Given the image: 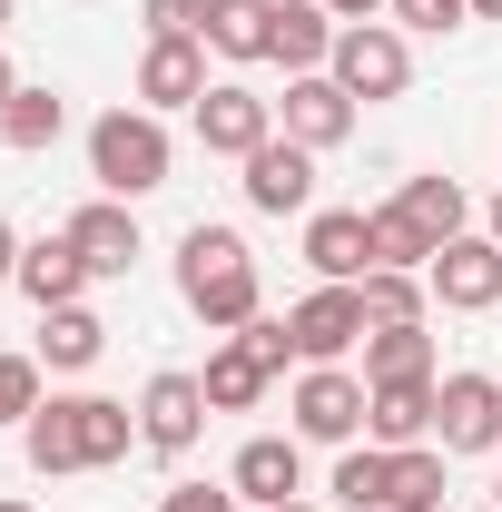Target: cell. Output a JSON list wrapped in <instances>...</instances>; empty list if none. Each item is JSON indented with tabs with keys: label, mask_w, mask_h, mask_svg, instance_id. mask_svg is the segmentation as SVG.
<instances>
[{
	"label": "cell",
	"mask_w": 502,
	"mask_h": 512,
	"mask_svg": "<svg viewBox=\"0 0 502 512\" xmlns=\"http://www.w3.org/2000/svg\"><path fill=\"white\" fill-rule=\"evenodd\" d=\"M20 434H30V473H99L138 444V414L109 394H50Z\"/></svg>",
	"instance_id": "cell-1"
},
{
	"label": "cell",
	"mask_w": 502,
	"mask_h": 512,
	"mask_svg": "<svg viewBox=\"0 0 502 512\" xmlns=\"http://www.w3.org/2000/svg\"><path fill=\"white\" fill-rule=\"evenodd\" d=\"M178 296H188V316H207V325H256V256H247V237L197 217L188 237H178Z\"/></svg>",
	"instance_id": "cell-2"
},
{
	"label": "cell",
	"mask_w": 502,
	"mask_h": 512,
	"mask_svg": "<svg viewBox=\"0 0 502 512\" xmlns=\"http://www.w3.org/2000/svg\"><path fill=\"white\" fill-rule=\"evenodd\" d=\"M168 168H178V148H168L158 109H109V119L89 128V178H99V197H148V188H168Z\"/></svg>",
	"instance_id": "cell-3"
},
{
	"label": "cell",
	"mask_w": 502,
	"mask_h": 512,
	"mask_svg": "<svg viewBox=\"0 0 502 512\" xmlns=\"http://www.w3.org/2000/svg\"><path fill=\"white\" fill-rule=\"evenodd\" d=\"M325 69L345 79V99H355V109H375V99H404V89H414V50H404V30H394V20H345Z\"/></svg>",
	"instance_id": "cell-4"
},
{
	"label": "cell",
	"mask_w": 502,
	"mask_h": 512,
	"mask_svg": "<svg viewBox=\"0 0 502 512\" xmlns=\"http://www.w3.org/2000/svg\"><path fill=\"white\" fill-rule=\"evenodd\" d=\"M365 404H375V384L345 375V365H306V384H296V444H355L365 434Z\"/></svg>",
	"instance_id": "cell-5"
},
{
	"label": "cell",
	"mask_w": 502,
	"mask_h": 512,
	"mask_svg": "<svg viewBox=\"0 0 502 512\" xmlns=\"http://www.w3.org/2000/svg\"><path fill=\"white\" fill-rule=\"evenodd\" d=\"M286 335H296L306 365H345L365 345V286H315V296H296L286 306Z\"/></svg>",
	"instance_id": "cell-6"
},
{
	"label": "cell",
	"mask_w": 502,
	"mask_h": 512,
	"mask_svg": "<svg viewBox=\"0 0 502 512\" xmlns=\"http://www.w3.org/2000/svg\"><path fill=\"white\" fill-rule=\"evenodd\" d=\"M434 444L443 453H493L502 444V384L493 375H443L434 384Z\"/></svg>",
	"instance_id": "cell-7"
},
{
	"label": "cell",
	"mask_w": 502,
	"mask_h": 512,
	"mask_svg": "<svg viewBox=\"0 0 502 512\" xmlns=\"http://www.w3.org/2000/svg\"><path fill=\"white\" fill-rule=\"evenodd\" d=\"M197 138H207V158H237V168H247L256 148L276 138V99H256L247 79H217V89L197 99Z\"/></svg>",
	"instance_id": "cell-8"
},
{
	"label": "cell",
	"mask_w": 502,
	"mask_h": 512,
	"mask_svg": "<svg viewBox=\"0 0 502 512\" xmlns=\"http://www.w3.org/2000/svg\"><path fill=\"white\" fill-rule=\"evenodd\" d=\"M197 434H207V384L178 375V365H168V375H148V394H138V444L158 453V463H178Z\"/></svg>",
	"instance_id": "cell-9"
},
{
	"label": "cell",
	"mask_w": 502,
	"mask_h": 512,
	"mask_svg": "<svg viewBox=\"0 0 502 512\" xmlns=\"http://www.w3.org/2000/svg\"><path fill=\"white\" fill-rule=\"evenodd\" d=\"M424 286H434V306H453V316H493L502 306V247L493 237H453V247H434Z\"/></svg>",
	"instance_id": "cell-10"
},
{
	"label": "cell",
	"mask_w": 502,
	"mask_h": 512,
	"mask_svg": "<svg viewBox=\"0 0 502 512\" xmlns=\"http://www.w3.org/2000/svg\"><path fill=\"white\" fill-rule=\"evenodd\" d=\"M276 119H286V138L296 148H345L355 138V99H345V79L335 69H306V79H286V99H276Z\"/></svg>",
	"instance_id": "cell-11"
},
{
	"label": "cell",
	"mask_w": 502,
	"mask_h": 512,
	"mask_svg": "<svg viewBox=\"0 0 502 512\" xmlns=\"http://www.w3.org/2000/svg\"><path fill=\"white\" fill-rule=\"evenodd\" d=\"M306 266L325 286H365V276H375V227H365V207H315L306 217Z\"/></svg>",
	"instance_id": "cell-12"
},
{
	"label": "cell",
	"mask_w": 502,
	"mask_h": 512,
	"mask_svg": "<svg viewBox=\"0 0 502 512\" xmlns=\"http://www.w3.org/2000/svg\"><path fill=\"white\" fill-rule=\"evenodd\" d=\"M247 207H256V217H296V207H315V148H296V138L276 128V138L247 158Z\"/></svg>",
	"instance_id": "cell-13"
},
{
	"label": "cell",
	"mask_w": 502,
	"mask_h": 512,
	"mask_svg": "<svg viewBox=\"0 0 502 512\" xmlns=\"http://www.w3.org/2000/svg\"><path fill=\"white\" fill-rule=\"evenodd\" d=\"M207 99V40H148L138 50V109H197Z\"/></svg>",
	"instance_id": "cell-14"
},
{
	"label": "cell",
	"mask_w": 502,
	"mask_h": 512,
	"mask_svg": "<svg viewBox=\"0 0 502 512\" xmlns=\"http://www.w3.org/2000/svg\"><path fill=\"white\" fill-rule=\"evenodd\" d=\"M60 237L89 256V276H128V266L148 256V247H138V217H128V197H89V207L69 217Z\"/></svg>",
	"instance_id": "cell-15"
},
{
	"label": "cell",
	"mask_w": 502,
	"mask_h": 512,
	"mask_svg": "<svg viewBox=\"0 0 502 512\" xmlns=\"http://www.w3.org/2000/svg\"><path fill=\"white\" fill-rule=\"evenodd\" d=\"M227 483H237V503H296V483H306V463H296V434H247L237 463H227Z\"/></svg>",
	"instance_id": "cell-16"
},
{
	"label": "cell",
	"mask_w": 502,
	"mask_h": 512,
	"mask_svg": "<svg viewBox=\"0 0 502 512\" xmlns=\"http://www.w3.org/2000/svg\"><path fill=\"white\" fill-rule=\"evenodd\" d=\"M335 10L325 0H276V30H266V60H286V79H306V69L335 60Z\"/></svg>",
	"instance_id": "cell-17"
},
{
	"label": "cell",
	"mask_w": 502,
	"mask_h": 512,
	"mask_svg": "<svg viewBox=\"0 0 502 512\" xmlns=\"http://www.w3.org/2000/svg\"><path fill=\"white\" fill-rule=\"evenodd\" d=\"M10 286H20V296H30L40 316H50V306H79V286H89V256L69 247V237H30Z\"/></svg>",
	"instance_id": "cell-18"
},
{
	"label": "cell",
	"mask_w": 502,
	"mask_h": 512,
	"mask_svg": "<svg viewBox=\"0 0 502 512\" xmlns=\"http://www.w3.org/2000/svg\"><path fill=\"white\" fill-rule=\"evenodd\" d=\"M434 384H443V375H424V384H375V404H365V434H375L384 453L434 444Z\"/></svg>",
	"instance_id": "cell-19"
},
{
	"label": "cell",
	"mask_w": 502,
	"mask_h": 512,
	"mask_svg": "<svg viewBox=\"0 0 502 512\" xmlns=\"http://www.w3.org/2000/svg\"><path fill=\"white\" fill-rule=\"evenodd\" d=\"M207 414H247L256 394H266V384H276V365H266V355H256L247 335H227V345H217V355H207Z\"/></svg>",
	"instance_id": "cell-20"
},
{
	"label": "cell",
	"mask_w": 502,
	"mask_h": 512,
	"mask_svg": "<svg viewBox=\"0 0 502 512\" xmlns=\"http://www.w3.org/2000/svg\"><path fill=\"white\" fill-rule=\"evenodd\" d=\"M99 355H109V325L89 316V306H50L40 316V365L50 375H89Z\"/></svg>",
	"instance_id": "cell-21"
},
{
	"label": "cell",
	"mask_w": 502,
	"mask_h": 512,
	"mask_svg": "<svg viewBox=\"0 0 502 512\" xmlns=\"http://www.w3.org/2000/svg\"><path fill=\"white\" fill-rule=\"evenodd\" d=\"M424 375H434L424 325H365V384H424Z\"/></svg>",
	"instance_id": "cell-22"
},
{
	"label": "cell",
	"mask_w": 502,
	"mask_h": 512,
	"mask_svg": "<svg viewBox=\"0 0 502 512\" xmlns=\"http://www.w3.org/2000/svg\"><path fill=\"white\" fill-rule=\"evenodd\" d=\"M266 30H276V0H207V50L217 60H266Z\"/></svg>",
	"instance_id": "cell-23"
},
{
	"label": "cell",
	"mask_w": 502,
	"mask_h": 512,
	"mask_svg": "<svg viewBox=\"0 0 502 512\" xmlns=\"http://www.w3.org/2000/svg\"><path fill=\"white\" fill-rule=\"evenodd\" d=\"M60 128H69V99H60V89H30V79H20V99L0 109V148H20V158H30V148H50Z\"/></svg>",
	"instance_id": "cell-24"
},
{
	"label": "cell",
	"mask_w": 502,
	"mask_h": 512,
	"mask_svg": "<svg viewBox=\"0 0 502 512\" xmlns=\"http://www.w3.org/2000/svg\"><path fill=\"white\" fill-rule=\"evenodd\" d=\"M394 207L424 227V247H453V237H463V188H453V178H404Z\"/></svg>",
	"instance_id": "cell-25"
},
{
	"label": "cell",
	"mask_w": 502,
	"mask_h": 512,
	"mask_svg": "<svg viewBox=\"0 0 502 512\" xmlns=\"http://www.w3.org/2000/svg\"><path fill=\"white\" fill-rule=\"evenodd\" d=\"M384 493H394V453H384V444H345V463H335V503H345V512H384Z\"/></svg>",
	"instance_id": "cell-26"
},
{
	"label": "cell",
	"mask_w": 502,
	"mask_h": 512,
	"mask_svg": "<svg viewBox=\"0 0 502 512\" xmlns=\"http://www.w3.org/2000/svg\"><path fill=\"white\" fill-rule=\"evenodd\" d=\"M384 512H443V444H404L394 453V493Z\"/></svg>",
	"instance_id": "cell-27"
},
{
	"label": "cell",
	"mask_w": 502,
	"mask_h": 512,
	"mask_svg": "<svg viewBox=\"0 0 502 512\" xmlns=\"http://www.w3.org/2000/svg\"><path fill=\"white\" fill-rule=\"evenodd\" d=\"M424 296H434V286H424L414 266H375V276H365V325H424Z\"/></svg>",
	"instance_id": "cell-28"
},
{
	"label": "cell",
	"mask_w": 502,
	"mask_h": 512,
	"mask_svg": "<svg viewBox=\"0 0 502 512\" xmlns=\"http://www.w3.org/2000/svg\"><path fill=\"white\" fill-rule=\"evenodd\" d=\"M365 227H375V266H414V276L434 266V247H424V227H414L404 207H375Z\"/></svg>",
	"instance_id": "cell-29"
},
{
	"label": "cell",
	"mask_w": 502,
	"mask_h": 512,
	"mask_svg": "<svg viewBox=\"0 0 502 512\" xmlns=\"http://www.w3.org/2000/svg\"><path fill=\"white\" fill-rule=\"evenodd\" d=\"M40 414V355H0V424Z\"/></svg>",
	"instance_id": "cell-30"
},
{
	"label": "cell",
	"mask_w": 502,
	"mask_h": 512,
	"mask_svg": "<svg viewBox=\"0 0 502 512\" xmlns=\"http://www.w3.org/2000/svg\"><path fill=\"white\" fill-rule=\"evenodd\" d=\"M384 10H394L404 30H463V20H473V0H384Z\"/></svg>",
	"instance_id": "cell-31"
},
{
	"label": "cell",
	"mask_w": 502,
	"mask_h": 512,
	"mask_svg": "<svg viewBox=\"0 0 502 512\" xmlns=\"http://www.w3.org/2000/svg\"><path fill=\"white\" fill-rule=\"evenodd\" d=\"M207 30V0H148V40H197Z\"/></svg>",
	"instance_id": "cell-32"
},
{
	"label": "cell",
	"mask_w": 502,
	"mask_h": 512,
	"mask_svg": "<svg viewBox=\"0 0 502 512\" xmlns=\"http://www.w3.org/2000/svg\"><path fill=\"white\" fill-rule=\"evenodd\" d=\"M158 512H237V483H168Z\"/></svg>",
	"instance_id": "cell-33"
},
{
	"label": "cell",
	"mask_w": 502,
	"mask_h": 512,
	"mask_svg": "<svg viewBox=\"0 0 502 512\" xmlns=\"http://www.w3.org/2000/svg\"><path fill=\"white\" fill-rule=\"evenodd\" d=\"M20 276V237H10V217H0V286Z\"/></svg>",
	"instance_id": "cell-34"
},
{
	"label": "cell",
	"mask_w": 502,
	"mask_h": 512,
	"mask_svg": "<svg viewBox=\"0 0 502 512\" xmlns=\"http://www.w3.org/2000/svg\"><path fill=\"white\" fill-rule=\"evenodd\" d=\"M325 10H335V20H375L384 0H325Z\"/></svg>",
	"instance_id": "cell-35"
},
{
	"label": "cell",
	"mask_w": 502,
	"mask_h": 512,
	"mask_svg": "<svg viewBox=\"0 0 502 512\" xmlns=\"http://www.w3.org/2000/svg\"><path fill=\"white\" fill-rule=\"evenodd\" d=\"M10 99H20V69H10V60H0V109H10Z\"/></svg>",
	"instance_id": "cell-36"
},
{
	"label": "cell",
	"mask_w": 502,
	"mask_h": 512,
	"mask_svg": "<svg viewBox=\"0 0 502 512\" xmlns=\"http://www.w3.org/2000/svg\"><path fill=\"white\" fill-rule=\"evenodd\" d=\"M473 20H502V0H473Z\"/></svg>",
	"instance_id": "cell-37"
},
{
	"label": "cell",
	"mask_w": 502,
	"mask_h": 512,
	"mask_svg": "<svg viewBox=\"0 0 502 512\" xmlns=\"http://www.w3.org/2000/svg\"><path fill=\"white\" fill-rule=\"evenodd\" d=\"M493 247H502V197H493Z\"/></svg>",
	"instance_id": "cell-38"
},
{
	"label": "cell",
	"mask_w": 502,
	"mask_h": 512,
	"mask_svg": "<svg viewBox=\"0 0 502 512\" xmlns=\"http://www.w3.org/2000/svg\"><path fill=\"white\" fill-rule=\"evenodd\" d=\"M276 512H325V503H276Z\"/></svg>",
	"instance_id": "cell-39"
},
{
	"label": "cell",
	"mask_w": 502,
	"mask_h": 512,
	"mask_svg": "<svg viewBox=\"0 0 502 512\" xmlns=\"http://www.w3.org/2000/svg\"><path fill=\"white\" fill-rule=\"evenodd\" d=\"M0 30H10V0H0Z\"/></svg>",
	"instance_id": "cell-40"
},
{
	"label": "cell",
	"mask_w": 502,
	"mask_h": 512,
	"mask_svg": "<svg viewBox=\"0 0 502 512\" xmlns=\"http://www.w3.org/2000/svg\"><path fill=\"white\" fill-rule=\"evenodd\" d=\"M493 503H502V473H493Z\"/></svg>",
	"instance_id": "cell-41"
},
{
	"label": "cell",
	"mask_w": 502,
	"mask_h": 512,
	"mask_svg": "<svg viewBox=\"0 0 502 512\" xmlns=\"http://www.w3.org/2000/svg\"><path fill=\"white\" fill-rule=\"evenodd\" d=\"M0 512H30V503H0Z\"/></svg>",
	"instance_id": "cell-42"
},
{
	"label": "cell",
	"mask_w": 502,
	"mask_h": 512,
	"mask_svg": "<svg viewBox=\"0 0 502 512\" xmlns=\"http://www.w3.org/2000/svg\"><path fill=\"white\" fill-rule=\"evenodd\" d=\"M483 512H502V503H483Z\"/></svg>",
	"instance_id": "cell-43"
}]
</instances>
